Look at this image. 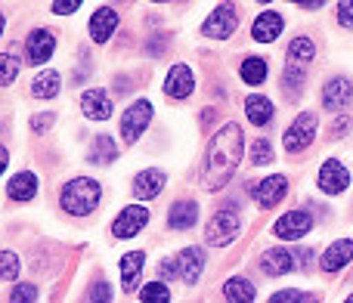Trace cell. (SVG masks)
<instances>
[{
	"instance_id": "cell-2",
	"label": "cell",
	"mask_w": 353,
	"mask_h": 303,
	"mask_svg": "<svg viewBox=\"0 0 353 303\" xmlns=\"http://www.w3.org/2000/svg\"><path fill=\"white\" fill-rule=\"evenodd\" d=\"M99 198H103V189H99V182L90 180V176H74L59 192L62 211L72 213V217H87V213H93Z\"/></svg>"
},
{
	"instance_id": "cell-27",
	"label": "cell",
	"mask_w": 353,
	"mask_h": 303,
	"mask_svg": "<svg viewBox=\"0 0 353 303\" xmlns=\"http://www.w3.org/2000/svg\"><path fill=\"white\" fill-rule=\"evenodd\" d=\"M239 74H242V81L248 87H257L267 81V62L257 59V56H248V59H242V65H239Z\"/></svg>"
},
{
	"instance_id": "cell-3",
	"label": "cell",
	"mask_w": 353,
	"mask_h": 303,
	"mask_svg": "<svg viewBox=\"0 0 353 303\" xmlns=\"http://www.w3.org/2000/svg\"><path fill=\"white\" fill-rule=\"evenodd\" d=\"M239 232H242V217H239V211L232 205H226L208 220L205 238L214 248H226V244H232L239 238Z\"/></svg>"
},
{
	"instance_id": "cell-33",
	"label": "cell",
	"mask_w": 353,
	"mask_h": 303,
	"mask_svg": "<svg viewBox=\"0 0 353 303\" xmlns=\"http://www.w3.org/2000/svg\"><path fill=\"white\" fill-rule=\"evenodd\" d=\"M19 269H22V263H19V257L12 254V251H0V279H6V282H16Z\"/></svg>"
},
{
	"instance_id": "cell-44",
	"label": "cell",
	"mask_w": 353,
	"mask_h": 303,
	"mask_svg": "<svg viewBox=\"0 0 353 303\" xmlns=\"http://www.w3.org/2000/svg\"><path fill=\"white\" fill-rule=\"evenodd\" d=\"M301 303H319V300L313 297V294H304V297H301Z\"/></svg>"
},
{
	"instance_id": "cell-43",
	"label": "cell",
	"mask_w": 353,
	"mask_h": 303,
	"mask_svg": "<svg viewBox=\"0 0 353 303\" xmlns=\"http://www.w3.org/2000/svg\"><path fill=\"white\" fill-rule=\"evenodd\" d=\"M6 164H10V152H6V146H0V174L6 170Z\"/></svg>"
},
{
	"instance_id": "cell-10",
	"label": "cell",
	"mask_w": 353,
	"mask_h": 303,
	"mask_svg": "<svg viewBox=\"0 0 353 303\" xmlns=\"http://www.w3.org/2000/svg\"><path fill=\"white\" fill-rule=\"evenodd\" d=\"M316 186L323 189L325 195H341V192H347V186H350V170L344 167L341 161H325L323 167H319Z\"/></svg>"
},
{
	"instance_id": "cell-16",
	"label": "cell",
	"mask_w": 353,
	"mask_h": 303,
	"mask_svg": "<svg viewBox=\"0 0 353 303\" xmlns=\"http://www.w3.org/2000/svg\"><path fill=\"white\" fill-rule=\"evenodd\" d=\"M81 112H84V118H90V121H105V118H112L109 90H84V96H81Z\"/></svg>"
},
{
	"instance_id": "cell-30",
	"label": "cell",
	"mask_w": 353,
	"mask_h": 303,
	"mask_svg": "<svg viewBox=\"0 0 353 303\" xmlns=\"http://www.w3.org/2000/svg\"><path fill=\"white\" fill-rule=\"evenodd\" d=\"M304 65H285V72H282V87H285V93L292 90V96H298L301 87H304Z\"/></svg>"
},
{
	"instance_id": "cell-35",
	"label": "cell",
	"mask_w": 353,
	"mask_h": 303,
	"mask_svg": "<svg viewBox=\"0 0 353 303\" xmlns=\"http://www.w3.org/2000/svg\"><path fill=\"white\" fill-rule=\"evenodd\" d=\"M10 300L12 303H37V288L28 285V282H25V285H16L10 294Z\"/></svg>"
},
{
	"instance_id": "cell-5",
	"label": "cell",
	"mask_w": 353,
	"mask_h": 303,
	"mask_svg": "<svg viewBox=\"0 0 353 303\" xmlns=\"http://www.w3.org/2000/svg\"><path fill=\"white\" fill-rule=\"evenodd\" d=\"M239 28V10L232 3H220L217 10L211 12V16L205 19V25H201V34L205 37H214V41H226V37H232Z\"/></svg>"
},
{
	"instance_id": "cell-36",
	"label": "cell",
	"mask_w": 353,
	"mask_h": 303,
	"mask_svg": "<svg viewBox=\"0 0 353 303\" xmlns=\"http://www.w3.org/2000/svg\"><path fill=\"white\" fill-rule=\"evenodd\" d=\"M90 303H112V285L109 282H97L90 288Z\"/></svg>"
},
{
	"instance_id": "cell-9",
	"label": "cell",
	"mask_w": 353,
	"mask_h": 303,
	"mask_svg": "<svg viewBox=\"0 0 353 303\" xmlns=\"http://www.w3.org/2000/svg\"><path fill=\"white\" fill-rule=\"evenodd\" d=\"M285 192H288V180L282 174H273V176H267V180L251 186V198H254L257 207H263V211L279 205V201L285 198Z\"/></svg>"
},
{
	"instance_id": "cell-14",
	"label": "cell",
	"mask_w": 353,
	"mask_h": 303,
	"mask_svg": "<svg viewBox=\"0 0 353 303\" xmlns=\"http://www.w3.org/2000/svg\"><path fill=\"white\" fill-rule=\"evenodd\" d=\"M282 28H285V19L276 10H263L261 16L254 19V25H251V37H254L257 43H273L276 37L282 34Z\"/></svg>"
},
{
	"instance_id": "cell-32",
	"label": "cell",
	"mask_w": 353,
	"mask_h": 303,
	"mask_svg": "<svg viewBox=\"0 0 353 303\" xmlns=\"http://www.w3.org/2000/svg\"><path fill=\"white\" fill-rule=\"evenodd\" d=\"M19 78V59L12 53H0V87H10Z\"/></svg>"
},
{
	"instance_id": "cell-18",
	"label": "cell",
	"mask_w": 353,
	"mask_h": 303,
	"mask_svg": "<svg viewBox=\"0 0 353 303\" xmlns=\"http://www.w3.org/2000/svg\"><path fill=\"white\" fill-rule=\"evenodd\" d=\"M294 260H298V257H294L292 251L270 248V251H263V257H261V269L267 275H285V273H292L294 269Z\"/></svg>"
},
{
	"instance_id": "cell-23",
	"label": "cell",
	"mask_w": 353,
	"mask_h": 303,
	"mask_svg": "<svg viewBox=\"0 0 353 303\" xmlns=\"http://www.w3.org/2000/svg\"><path fill=\"white\" fill-rule=\"evenodd\" d=\"M223 297L230 303H254V285L245 275H232L223 282Z\"/></svg>"
},
{
	"instance_id": "cell-8",
	"label": "cell",
	"mask_w": 353,
	"mask_h": 303,
	"mask_svg": "<svg viewBox=\"0 0 353 303\" xmlns=\"http://www.w3.org/2000/svg\"><path fill=\"white\" fill-rule=\"evenodd\" d=\"M146 223H149L146 207L143 205H128L121 213H118L115 223H112V236H115L118 242H128V238H134Z\"/></svg>"
},
{
	"instance_id": "cell-40",
	"label": "cell",
	"mask_w": 353,
	"mask_h": 303,
	"mask_svg": "<svg viewBox=\"0 0 353 303\" xmlns=\"http://www.w3.org/2000/svg\"><path fill=\"white\" fill-rule=\"evenodd\" d=\"M81 10V0H56L53 3V12L56 16H68V12Z\"/></svg>"
},
{
	"instance_id": "cell-1",
	"label": "cell",
	"mask_w": 353,
	"mask_h": 303,
	"mask_svg": "<svg viewBox=\"0 0 353 303\" xmlns=\"http://www.w3.org/2000/svg\"><path fill=\"white\" fill-rule=\"evenodd\" d=\"M242 149H245V134L239 124H223L214 134L205 155V170H201L208 192H220L232 180V174L239 170V161H242Z\"/></svg>"
},
{
	"instance_id": "cell-34",
	"label": "cell",
	"mask_w": 353,
	"mask_h": 303,
	"mask_svg": "<svg viewBox=\"0 0 353 303\" xmlns=\"http://www.w3.org/2000/svg\"><path fill=\"white\" fill-rule=\"evenodd\" d=\"M270 161H273V146H270V140H254V146H251V164L261 167V164H270Z\"/></svg>"
},
{
	"instance_id": "cell-28",
	"label": "cell",
	"mask_w": 353,
	"mask_h": 303,
	"mask_svg": "<svg viewBox=\"0 0 353 303\" xmlns=\"http://www.w3.org/2000/svg\"><path fill=\"white\" fill-rule=\"evenodd\" d=\"M118 158V146L112 136H97L90 146V161L99 164V167H105V164H112Z\"/></svg>"
},
{
	"instance_id": "cell-42",
	"label": "cell",
	"mask_w": 353,
	"mask_h": 303,
	"mask_svg": "<svg viewBox=\"0 0 353 303\" xmlns=\"http://www.w3.org/2000/svg\"><path fill=\"white\" fill-rule=\"evenodd\" d=\"M350 130V118H341V121L332 124V136H344Z\"/></svg>"
},
{
	"instance_id": "cell-29",
	"label": "cell",
	"mask_w": 353,
	"mask_h": 303,
	"mask_svg": "<svg viewBox=\"0 0 353 303\" xmlns=\"http://www.w3.org/2000/svg\"><path fill=\"white\" fill-rule=\"evenodd\" d=\"M313 56H316V47H313L310 37H294L288 43V62L292 65H307V62H313Z\"/></svg>"
},
{
	"instance_id": "cell-21",
	"label": "cell",
	"mask_w": 353,
	"mask_h": 303,
	"mask_svg": "<svg viewBox=\"0 0 353 303\" xmlns=\"http://www.w3.org/2000/svg\"><path fill=\"white\" fill-rule=\"evenodd\" d=\"M161 189H165V174H161L159 167H149V170H143V174H137V180H134L137 198L149 201V198H155Z\"/></svg>"
},
{
	"instance_id": "cell-19",
	"label": "cell",
	"mask_w": 353,
	"mask_h": 303,
	"mask_svg": "<svg viewBox=\"0 0 353 303\" xmlns=\"http://www.w3.org/2000/svg\"><path fill=\"white\" fill-rule=\"evenodd\" d=\"M353 260V242L350 238H338L335 244H329L323 254V269L325 273H338Z\"/></svg>"
},
{
	"instance_id": "cell-12",
	"label": "cell",
	"mask_w": 353,
	"mask_h": 303,
	"mask_svg": "<svg viewBox=\"0 0 353 303\" xmlns=\"http://www.w3.org/2000/svg\"><path fill=\"white\" fill-rule=\"evenodd\" d=\"M195 90V74L189 65H183V62H176V65H171V72H168L165 78V93L171 99H189Z\"/></svg>"
},
{
	"instance_id": "cell-46",
	"label": "cell",
	"mask_w": 353,
	"mask_h": 303,
	"mask_svg": "<svg viewBox=\"0 0 353 303\" xmlns=\"http://www.w3.org/2000/svg\"><path fill=\"white\" fill-rule=\"evenodd\" d=\"M344 303H353V294H350V297H347V300H344Z\"/></svg>"
},
{
	"instance_id": "cell-25",
	"label": "cell",
	"mask_w": 353,
	"mask_h": 303,
	"mask_svg": "<svg viewBox=\"0 0 353 303\" xmlns=\"http://www.w3.org/2000/svg\"><path fill=\"white\" fill-rule=\"evenodd\" d=\"M10 198L12 201H31L34 198V192H37V176L31 174V170H22V174H16L10 180Z\"/></svg>"
},
{
	"instance_id": "cell-13",
	"label": "cell",
	"mask_w": 353,
	"mask_h": 303,
	"mask_svg": "<svg viewBox=\"0 0 353 303\" xmlns=\"http://www.w3.org/2000/svg\"><path fill=\"white\" fill-rule=\"evenodd\" d=\"M353 103V81L350 78H332V81H325V87H323V105L329 112H341L344 105H350Z\"/></svg>"
},
{
	"instance_id": "cell-15",
	"label": "cell",
	"mask_w": 353,
	"mask_h": 303,
	"mask_svg": "<svg viewBox=\"0 0 353 303\" xmlns=\"http://www.w3.org/2000/svg\"><path fill=\"white\" fill-rule=\"evenodd\" d=\"M205 269V251L201 248H183L176 254V275H180L186 285H195Z\"/></svg>"
},
{
	"instance_id": "cell-22",
	"label": "cell",
	"mask_w": 353,
	"mask_h": 303,
	"mask_svg": "<svg viewBox=\"0 0 353 303\" xmlns=\"http://www.w3.org/2000/svg\"><path fill=\"white\" fill-rule=\"evenodd\" d=\"M245 115H248V121L254 124V127H267V124L273 121L276 109H273V103H270L267 96H261V93H251V96L245 99Z\"/></svg>"
},
{
	"instance_id": "cell-31",
	"label": "cell",
	"mask_w": 353,
	"mask_h": 303,
	"mask_svg": "<svg viewBox=\"0 0 353 303\" xmlns=\"http://www.w3.org/2000/svg\"><path fill=\"white\" fill-rule=\"evenodd\" d=\"M140 300L143 303H171V291L161 282H149V285L140 288Z\"/></svg>"
},
{
	"instance_id": "cell-26",
	"label": "cell",
	"mask_w": 353,
	"mask_h": 303,
	"mask_svg": "<svg viewBox=\"0 0 353 303\" xmlns=\"http://www.w3.org/2000/svg\"><path fill=\"white\" fill-rule=\"evenodd\" d=\"M59 87H62L59 72L47 68V72H41L34 78V84H31V93H34V96H41V99H53L56 93H59Z\"/></svg>"
},
{
	"instance_id": "cell-17",
	"label": "cell",
	"mask_w": 353,
	"mask_h": 303,
	"mask_svg": "<svg viewBox=\"0 0 353 303\" xmlns=\"http://www.w3.org/2000/svg\"><path fill=\"white\" fill-rule=\"evenodd\" d=\"M118 28V12L112 6H99L97 12L90 16V37L97 43H105Z\"/></svg>"
},
{
	"instance_id": "cell-45",
	"label": "cell",
	"mask_w": 353,
	"mask_h": 303,
	"mask_svg": "<svg viewBox=\"0 0 353 303\" xmlns=\"http://www.w3.org/2000/svg\"><path fill=\"white\" fill-rule=\"evenodd\" d=\"M0 34H3V12H0Z\"/></svg>"
},
{
	"instance_id": "cell-6",
	"label": "cell",
	"mask_w": 353,
	"mask_h": 303,
	"mask_svg": "<svg viewBox=\"0 0 353 303\" xmlns=\"http://www.w3.org/2000/svg\"><path fill=\"white\" fill-rule=\"evenodd\" d=\"M149 121H152V103H149V99H137V103L121 115V136L128 143H137L143 134H146Z\"/></svg>"
},
{
	"instance_id": "cell-41",
	"label": "cell",
	"mask_w": 353,
	"mask_h": 303,
	"mask_svg": "<svg viewBox=\"0 0 353 303\" xmlns=\"http://www.w3.org/2000/svg\"><path fill=\"white\" fill-rule=\"evenodd\" d=\"M159 275H161V279H174V275H176V260H161Z\"/></svg>"
},
{
	"instance_id": "cell-37",
	"label": "cell",
	"mask_w": 353,
	"mask_h": 303,
	"mask_svg": "<svg viewBox=\"0 0 353 303\" xmlns=\"http://www.w3.org/2000/svg\"><path fill=\"white\" fill-rule=\"evenodd\" d=\"M338 12V22L344 25V28H353V0H341V3L335 6Z\"/></svg>"
},
{
	"instance_id": "cell-4",
	"label": "cell",
	"mask_w": 353,
	"mask_h": 303,
	"mask_svg": "<svg viewBox=\"0 0 353 303\" xmlns=\"http://www.w3.org/2000/svg\"><path fill=\"white\" fill-rule=\"evenodd\" d=\"M316 124L319 121H316V115H313V112H301V115L288 124L285 136H282L288 155H298V152H304L307 146H310L313 136H316Z\"/></svg>"
},
{
	"instance_id": "cell-39",
	"label": "cell",
	"mask_w": 353,
	"mask_h": 303,
	"mask_svg": "<svg viewBox=\"0 0 353 303\" xmlns=\"http://www.w3.org/2000/svg\"><path fill=\"white\" fill-rule=\"evenodd\" d=\"M301 297H304L301 291H294V288H285V291H276L273 297H270V303H301Z\"/></svg>"
},
{
	"instance_id": "cell-7",
	"label": "cell",
	"mask_w": 353,
	"mask_h": 303,
	"mask_svg": "<svg viewBox=\"0 0 353 303\" xmlns=\"http://www.w3.org/2000/svg\"><path fill=\"white\" fill-rule=\"evenodd\" d=\"M310 229H313V217L307 211H288V213H282V217L273 223V236L282 238V242L304 238Z\"/></svg>"
},
{
	"instance_id": "cell-38",
	"label": "cell",
	"mask_w": 353,
	"mask_h": 303,
	"mask_svg": "<svg viewBox=\"0 0 353 303\" xmlns=\"http://www.w3.org/2000/svg\"><path fill=\"white\" fill-rule=\"evenodd\" d=\"M50 127H53V112H43V115L31 118V130H34V134H47Z\"/></svg>"
},
{
	"instance_id": "cell-11",
	"label": "cell",
	"mask_w": 353,
	"mask_h": 303,
	"mask_svg": "<svg viewBox=\"0 0 353 303\" xmlns=\"http://www.w3.org/2000/svg\"><path fill=\"white\" fill-rule=\"evenodd\" d=\"M53 50H56V37L47 28H34L28 34V41H25V53H28L31 65H47Z\"/></svg>"
},
{
	"instance_id": "cell-20",
	"label": "cell",
	"mask_w": 353,
	"mask_h": 303,
	"mask_svg": "<svg viewBox=\"0 0 353 303\" xmlns=\"http://www.w3.org/2000/svg\"><path fill=\"white\" fill-rule=\"evenodd\" d=\"M199 223V205L195 201H174L171 213H168V226L176 232H186Z\"/></svg>"
},
{
	"instance_id": "cell-24",
	"label": "cell",
	"mask_w": 353,
	"mask_h": 303,
	"mask_svg": "<svg viewBox=\"0 0 353 303\" xmlns=\"http://www.w3.org/2000/svg\"><path fill=\"white\" fill-rule=\"evenodd\" d=\"M143 263H146V254H143V251H130V254L121 257V288L124 291H134L137 275L143 273Z\"/></svg>"
}]
</instances>
